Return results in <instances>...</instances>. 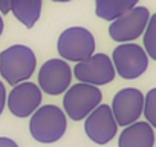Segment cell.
<instances>
[{
	"mask_svg": "<svg viewBox=\"0 0 156 147\" xmlns=\"http://www.w3.org/2000/svg\"><path fill=\"white\" fill-rule=\"evenodd\" d=\"M0 147H19L16 141L9 138H0Z\"/></svg>",
	"mask_w": 156,
	"mask_h": 147,
	"instance_id": "d6986e66",
	"label": "cell"
},
{
	"mask_svg": "<svg viewBox=\"0 0 156 147\" xmlns=\"http://www.w3.org/2000/svg\"><path fill=\"white\" fill-rule=\"evenodd\" d=\"M73 74L81 83L101 86L110 83L115 78L116 70L113 61H110L106 54H94L86 60L78 61Z\"/></svg>",
	"mask_w": 156,
	"mask_h": 147,
	"instance_id": "8992f818",
	"label": "cell"
},
{
	"mask_svg": "<svg viewBox=\"0 0 156 147\" xmlns=\"http://www.w3.org/2000/svg\"><path fill=\"white\" fill-rule=\"evenodd\" d=\"M154 133L153 127L145 121L133 123L127 126L119 135L118 147H153Z\"/></svg>",
	"mask_w": 156,
	"mask_h": 147,
	"instance_id": "7c38bea8",
	"label": "cell"
},
{
	"mask_svg": "<svg viewBox=\"0 0 156 147\" xmlns=\"http://www.w3.org/2000/svg\"><path fill=\"white\" fill-rule=\"evenodd\" d=\"M144 48L145 52L156 60V14H153L147 23V29L144 34Z\"/></svg>",
	"mask_w": 156,
	"mask_h": 147,
	"instance_id": "9a60e30c",
	"label": "cell"
},
{
	"mask_svg": "<svg viewBox=\"0 0 156 147\" xmlns=\"http://www.w3.org/2000/svg\"><path fill=\"white\" fill-rule=\"evenodd\" d=\"M118 123L113 117L110 106H97L84 123L86 135L97 144H107L116 135Z\"/></svg>",
	"mask_w": 156,
	"mask_h": 147,
	"instance_id": "ba28073f",
	"label": "cell"
},
{
	"mask_svg": "<svg viewBox=\"0 0 156 147\" xmlns=\"http://www.w3.org/2000/svg\"><path fill=\"white\" fill-rule=\"evenodd\" d=\"M11 11L26 28H32L40 19L41 0H11Z\"/></svg>",
	"mask_w": 156,
	"mask_h": 147,
	"instance_id": "5bb4252c",
	"label": "cell"
},
{
	"mask_svg": "<svg viewBox=\"0 0 156 147\" xmlns=\"http://www.w3.org/2000/svg\"><path fill=\"white\" fill-rule=\"evenodd\" d=\"M144 110V95L135 88L119 91L112 103V112L118 126H130Z\"/></svg>",
	"mask_w": 156,
	"mask_h": 147,
	"instance_id": "30bf717a",
	"label": "cell"
},
{
	"mask_svg": "<svg viewBox=\"0 0 156 147\" xmlns=\"http://www.w3.org/2000/svg\"><path fill=\"white\" fill-rule=\"evenodd\" d=\"M113 64L116 74L122 78H138L148 66L147 52L135 43H122L113 51Z\"/></svg>",
	"mask_w": 156,
	"mask_h": 147,
	"instance_id": "5b68a950",
	"label": "cell"
},
{
	"mask_svg": "<svg viewBox=\"0 0 156 147\" xmlns=\"http://www.w3.org/2000/svg\"><path fill=\"white\" fill-rule=\"evenodd\" d=\"M150 20V13L144 6H135L109 26V34L115 41L124 43L136 40L147 28Z\"/></svg>",
	"mask_w": 156,
	"mask_h": 147,
	"instance_id": "52a82bcc",
	"label": "cell"
},
{
	"mask_svg": "<svg viewBox=\"0 0 156 147\" xmlns=\"http://www.w3.org/2000/svg\"><path fill=\"white\" fill-rule=\"evenodd\" d=\"M103 100L101 91L87 83H78L67 89L63 104L67 117H70L73 121L84 120L97 106H100Z\"/></svg>",
	"mask_w": 156,
	"mask_h": 147,
	"instance_id": "3957f363",
	"label": "cell"
},
{
	"mask_svg": "<svg viewBox=\"0 0 156 147\" xmlns=\"http://www.w3.org/2000/svg\"><path fill=\"white\" fill-rule=\"evenodd\" d=\"M5 101H6V91H5V86H3V83L0 81V115H2V112H3Z\"/></svg>",
	"mask_w": 156,
	"mask_h": 147,
	"instance_id": "e0dca14e",
	"label": "cell"
},
{
	"mask_svg": "<svg viewBox=\"0 0 156 147\" xmlns=\"http://www.w3.org/2000/svg\"><path fill=\"white\" fill-rule=\"evenodd\" d=\"M144 115L147 118V123L156 129V89L148 91V94L144 97Z\"/></svg>",
	"mask_w": 156,
	"mask_h": 147,
	"instance_id": "2e32d148",
	"label": "cell"
},
{
	"mask_svg": "<svg viewBox=\"0 0 156 147\" xmlns=\"http://www.w3.org/2000/svg\"><path fill=\"white\" fill-rule=\"evenodd\" d=\"M2 32H3V19L0 17V35H2Z\"/></svg>",
	"mask_w": 156,
	"mask_h": 147,
	"instance_id": "ffe728a7",
	"label": "cell"
},
{
	"mask_svg": "<svg viewBox=\"0 0 156 147\" xmlns=\"http://www.w3.org/2000/svg\"><path fill=\"white\" fill-rule=\"evenodd\" d=\"M11 11V0H0V13L8 14Z\"/></svg>",
	"mask_w": 156,
	"mask_h": 147,
	"instance_id": "ac0fdd59",
	"label": "cell"
},
{
	"mask_svg": "<svg viewBox=\"0 0 156 147\" xmlns=\"http://www.w3.org/2000/svg\"><path fill=\"white\" fill-rule=\"evenodd\" d=\"M35 70V55L23 45H14L0 52V74L12 86L28 80Z\"/></svg>",
	"mask_w": 156,
	"mask_h": 147,
	"instance_id": "6da1fadb",
	"label": "cell"
},
{
	"mask_svg": "<svg viewBox=\"0 0 156 147\" xmlns=\"http://www.w3.org/2000/svg\"><path fill=\"white\" fill-rule=\"evenodd\" d=\"M41 103V89L29 81L16 84L8 97V107L12 115L25 118L32 115Z\"/></svg>",
	"mask_w": 156,
	"mask_h": 147,
	"instance_id": "8fae6325",
	"label": "cell"
},
{
	"mask_svg": "<svg viewBox=\"0 0 156 147\" xmlns=\"http://www.w3.org/2000/svg\"><path fill=\"white\" fill-rule=\"evenodd\" d=\"M139 0H95V14L103 20L113 22L135 8Z\"/></svg>",
	"mask_w": 156,
	"mask_h": 147,
	"instance_id": "4fadbf2b",
	"label": "cell"
},
{
	"mask_svg": "<svg viewBox=\"0 0 156 147\" xmlns=\"http://www.w3.org/2000/svg\"><path fill=\"white\" fill-rule=\"evenodd\" d=\"M72 72L66 61L52 58L46 61L38 72L40 89L49 95H60L70 86Z\"/></svg>",
	"mask_w": 156,
	"mask_h": 147,
	"instance_id": "9c48e42d",
	"label": "cell"
},
{
	"mask_svg": "<svg viewBox=\"0 0 156 147\" xmlns=\"http://www.w3.org/2000/svg\"><path fill=\"white\" fill-rule=\"evenodd\" d=\"M66 126L64 112L57 106L48 104L32 113L29 130L32 138L38 142H55L64 135Z\"/></svg>",
	"mask_w": 156,
	"mask_h": 147,
	"instance_id": "7a4b0ae2",
	"label": "cell"
},
{
	"mask_svg": "<svg viewBox=\"0 0 156 147\" xmlns=\"http://www.w3.org/2000/svg\"><path fill=\"white\" fill-rule=\"evenodd\" d=\"M58 54L61 58L69 61H81L94 55L95 51V38L90 31L86 28H69L61 32L57 43Z\"/></svg>",
	"mask_w": 156,
	"mask_h": 147,
	"instance_id": "277c9868",
	"label": "cell"
},
{
	"mask_svg": "<svg viewBox=\"0 0 156 147\" xmlns=\"http://www.w3.org/2000/svg\"><path fill=\"white\" fill-rule=\"evenodd\" d=\"M54 2H69V0H54Z\"/></svg>",
	"mask_w": 156,
	"mask_h": 147,
	"instance_id": "44dd1931",
	"label": "cell"
}]
</instances>
